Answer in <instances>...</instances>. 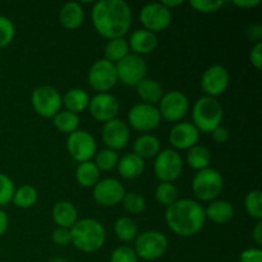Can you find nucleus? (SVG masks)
<instances>
[{
	"label": "nucleus",
	"instance_id": "32",
	"mask_svg": "<svg viewBox=\"0 0 262 262\" xmlns=\"http://www.w3.org/2000/svg\"><path fill=\"white\" fill-rule=\"evenodd\" d=\"M37 189L30 184H25V186H20L19 188L15 189L12 202L19 209H30L37 202Z\"/></svg>",
	"mask_w": 262,
	"mask_h": 262
},
{
	"label": "nucleus",
	"instance_id": "38",
	"mask_svg": "<svg viewBox=\"0 0 262 262\" xmlns=\"http://www.w3.org/2000/svg\"><path fill=\"white\" fill-rule=\"evenodd\" d=\"M15 36V26L8 17L0 15V49L10 45Z\"/></svg>",
	"mask_w": 262,
	"mask_h": 262
},
{
	"label": "nucleus",
	"instance_id": "39",
	"mask_svg": "<svg viewBox=\"0 0 262 262\" xmlns=\"http://www.w3.org/2000/svg\"><path fill=\"white\" fill-rule=\"evenodd\" d=\"M14 192L15 186L12 179L5 174L0 173V206H5L12 202Z\"/></svg>",
	"mask_w": 262,
	"mask_h": 262
},
{
	"label": "nucleus",
	"instance_id": "29",
	"mask_svg": "<svg viewBox=\"0 0 262 262\" xmlns=\"http://www.w3.org/2000/svg\"><path fill=\"white\" fill-rule=\"evenodd\" d=\"M210 163H211V152L206 146L196 145L188 150L187 164L194 170L200 171L210 168Z\"/></svg>",
	"mask_w": 262,
	"mask_h": 262
},
{
	"label": "nucleus",
	"instance_id": "9",
	"mask_svg": "<svg viewBox=\"0 0 262 262\" xmlns=\"http://www.w3.org/2000/svg\"><path fill=\"white\" fill-rule=\"evenodd\" d=\"M118 81L125 86L136 87L147 74V64L143 56L137 54H129L123 60L115 64Z\"/></svg>",
	"mask_w": 262,
	"mask_h": 262
},
{
	"label": "nucleus",
	"instance_id": "48",
	"mask_svg": "<svg viewBox=\"0 0 262 262\" xmlns=\"http://www.w3.org/2000/svg\"><path fill=\"white\" fill-rule=\"evenodd\" d=\"M9 227V217H8L7 212L4 210L0 209V237L5 234Z\"/></svg>",
	"mask_w": 262,
	"mask_h": 262
},
{
	"label": "nucleus",
	"instance_id": "34",
	"mask_svg": "<svg viewBox=\"0 0 262 262\" xmlns=\"http://www.w3.org/2000/svg\"><path fill=\"white\" fill-rule=\"evenodd\" d=\"M155 197L159 204L165 207H169L179 200L178 188L173 183L160 182V184L155 189Z\"/></svg>",
	"mask_w": 262,
	"mask_h": 262
},
{
	"label": "nucleus",
	"instance_id": "20",
	"mask_svg": "<svg viewBox=\"0 0 262 262\" xmlns=\"http://www.w3.org/2000/svg\"><path fill=\"white\" fill-rule=\"evenodd\" d=\"M128 45L130 50L135 51L133 54L142 56L145 54L152 53L158 48V37H156V33L141 28L130 33Z\"/></svg>",
	"mask_w": 262,
	"mask_h": 262
},
{
	"label": "nucleus",
	"instance_id": "51",
	"mask_svg": "<svg viewBox=\"0 0 262 262\" xmlns=\"http://www.w3.org/2000/svg\"><path fill=\"white\" fill-rule=\"evenodd\" d=\"M50 262H67V261L61 257H55V258H53Z\"/></svg>",
	"mask_w": 262,
	"mask_h": 262
},
{
	"label": "nucleus",
	"instance_id": "3",
	"mask_svg": "<svg viewBox=\"0 0 262 262\" xmlns=\"http://www.w3.org/2000/svg\"><path fill=\"white\" fill-rule=\"evenodd\" d=\"M72 245L77 250L86 253H94L101 250L106 241V230L96 219L84 217L78 219L71 228Z\"/></svg>",
	"mask_w": 262,
	"mask_h": 262
},
{
	"label": "nucleus",
	"instance_id": "33",
	"mask_svg": "<svg viewBox=\"0 0 262 262\" xmlns=\"http://www.w3.org/2000/svg\"><path fill=\"white\" fill-rule=\"evenodd\" d=\"M53 124L59 132L61 133H73L78 129L79 127V117L78 114L64 110L59 112L55 117L53 118Z\"/></svg>",
	"mask_w": 262,
	"mask_h": 262
},
{
	"label": "nucleus",
	"instance_id": "5",
	"mask_svg": "<svg viewBox=\"0 0 262 262\" xmlns=\"http://www.w3.org/2000/svg\"><path fill=\"white\" fill-rule=\"evenodd\" d=\"M223 189L224 179L216 169L207 168L197 171L192 181V192L200 201H215L222 194Z\"/></svg>",
	"mask_w": 262,
	"mask_h": 262
},
{
	"label": "nucleus",
	"instance_id": "1",
	"mask_svg": "<svg viewBox=\"0 0 262 262\" xmlns=\"http://www.w3.org/2000/svg\"><path fill=\"white\" fill-rule=\"evenodd\" d=\"M91 18L97 33L107 40L124 37L133 20L132 9L124 0H100L95 3Z\"/></svg>",
	"mask_w": 262,
	"mask_h": 262
},
{
	"label": "nucleus",
	"instance_id": "26",
	"mask_svg": "<svg viewBox=\"0 0 262 262\" xmlns=\"http://www.w3.org/2000/svg\"><path fill=\"white\" fill-rule=\"evenodd\" d=\"M138 97L143 101V104L155 105L159 104L161 97L164 96V90L158 81L152 78H145L136 86Z\"/></svg>",
	"mask_w": 262,
	"mask_h": 262
},
{
	"label": "nucleus",
	"instance_id": "46",
	"mask_svg": "<svg viewBox=\"0 0 262 262\" xmlns=\"http://www.w3.org/2000/svg\"><path fill=\"white\" fill-rule=\"evenodd\" d=\"M248 37L251 40L256 41V42H261V37H262V26L258 25V23H255V25L250 26L247 31Z\"/></svg>",
	"mask_w": 262,
	"mask_h": 262
},
{
	"label": "nucleus",
	"instance_id": "45",
	"mask_svg": "<svg viewBox=\"0 0 262 262\" xmlns=\"http://www.w3.org/2000/svg\"><path fill=\"white\" fill-rule=\"evenodd\" d=\"M211 137L214 140V142L222 145V143H225L229 140V130L225 127H223V125H219V127H216L211 132Z\"/></svg>",
	"mask_w": 262,
	"mask_h": 262
},
{
	"label": "nucleus",
	"instance_id": "36",
	"mask_svg": "<svg viewBox=\"0 0 262 262\" xmlns=\"http://www.w3.org/2000/svg\"><path fill=\"white\" fill-rule=\"evenodd\" d=\"M119 161V154L110 148H105L95 155V165L99 168L100 171H109L118 165Z\"/></svg>",
	"mask_w": 262,
	"mask_h": 262
},
{
	"label": "nucleus",
	"instance_id": "8",
	"mask_svg": "<svg viewBox=\"0 0 262 262\" xmlns=\"http://www.w3.org/2000/svg\"><path fill=\"white\" fill-rule=\"evenodd\" d=\"M33 110L43 118H54L63 106L61 95L53 86H38L31 96Z\"/></svg>",
	"mask_w": 262,
	"mask_h": 262
},
{
	"label": "nucleus",
	"instance_id": "47",
	"mask_svg": "<svg viewBox=\"0 0 262 262\" xmlns=\"http://www.w3.org/2000/svg\"><path fill=\"white\" fill-rule=\"evenodd\" d=\"M233 4L238 8H242V9H251V8L260 5L261 0H234Z\"/></svg>",
	"mask_w": 262,
	"mask_h": 262
},
{
	"label": "nucleus",
	"instance_id": "50",
	"mask_svg": "<svg viewBox=\"0 0 262 262\" xmlns=\"http://www.w3.org/2000/svg\"><path fill=\"white\" fill-rule=\"evenodd\" d=\"M163 5H165L168 9H173V8L176 7H179V5L183 4V0H165V2L161 3Z\"/></svg>",
	"mask_w": 262,
	"mask_h": 262
},
{
	"label": "nucleus",
	"instance_id": "49",
	"mask_svg": "<svg viewBox=\"0 0 262 262\" xmlns=\"http://www.w3.org/2000/svg\"><path fill=\"white\" fill-rule=\"evenodd\" d=\"M252 237H253V241L256 242V245L257 246H261L262 245V222L256 223L255 228H253L252 230Z\"/></svg>",
	"mask_w": 262,
	"mask_h": 262
},
{
	"label": "nucleus",
	"instance_id": "7",
	"mask_svg": "<svg viewBox=\"0 0 262 262\" xmlns=\"http://www.w3.org/2000/svg\"><path fill=\"white\" fill-rule=\"evenodd\" d=\"M183 168L184 164L181 154L170 148L160 151L154 163L156 178L165 183H173L174 181H177L183 173Z\"/></svg>",
	"mask_w": 262,
	"mask_h": 262
},
{
	"label": "nucleus",
	"instance_id": "42",
	"mask_svg": "<svg viewBox=\"0 0 262 262\" xmlns=\"http://www.w3.org/2000/svg\"><path fill=\"white\" fill-rule=\"evenodd\" d=\"M51 239L55 243L56 246H67L69 243H72L71 238V229H66V228H56L53 232V235H51Z\"/></svg>",
	"mask_w": 262,
	"mask_h": 262
},
{
	"label": "nucleus",
	"instance_id": "41",
	"mask_svg": "<svg viewBox=\"0 0 262 262\" xmlns=\"http://www.w3.org/2000/svg\"><path fill=\"white\" fill-rule=\"evenodd\" d=\"M110 262H138L135 250L129 246H119L113 251Z\"/></svg>",
	"mask_w": 262,
	"mask_h": 262
},
{
	"label": "nucleus",
	"instance_id": "13",
	"mask_svg": "<svg viewBox=\"0 0 262 262\" xmlns=\"http://www.w3.org/2000/svg\"><path fill=\"white\" fill-rule=\"evenodd\" d=\"M140 20L145 30L150 32H161L171 23V10L161 3H148L140 12Z\"/></svg>",
	"mask_w": 262,
	"mask_h": 262
},
{
	"label": "nucleus",
	"instance_id": "27",
	"mask_svg": "<svg viewBox=\"0 0 262 262\" xmlns=\"http://www.w3.org/2000/svg\"><path fill=\"white\" fill-rule=\"evenodd\" d=\"M61 99H63V105L68 112L78 114L89 109L91 97L89 92L84 91L83 89H71L66 92L64 96H61Z\"/></svg>",
	"mask_w": 262,
	"mask_h": 262
},
{
	"label": "nucleus",
	"instance_id": "30",
	"mask_svg": "<svg viewBox=\"0 0 262 262\" xmlns=\"http://www.w3.org/2000/svg\"><path fill=\"white\" fill-rule=\"evenodd\" d=\"M129 45H128V41L124 37L120 38H113L109 40V42L105 46V58L107 61L113 64L119 63L120 60L125 58L127 55H129Z\"/></svg>",
	"mask_w": 262,
	"mask_h": 262
},
{
	"label": "nucleus",
	"instance_id": "37",
	"mask_svg": "<svg viewBox=\"0 0 262 262\" xmlns=\"http://www.w3.org/2000/svg\"><path fill=\"white\" fill-rule=\"evenodd\" d=\"M123 207L127 212L133 215L141 214L146 209V200L142 194L137 192H125L124 197L122 200Z\"/></svg>",
	"mask_w": 262,
	"mask_h": 262
},
{
	"label": "nucleus",
	"instance_id": "17",
	"mask_svg": "<svg viewBox=\"0 0 262 262\" xmlns=\"http://www.w3.org/2000/svg\"><path fill=\"white\" fill-rule=\"evenodd\" d=\"M101 136L102 141L107 146V148L118 152L119 150H123V148L127 147V145L129 143V127L122 119L115 118V119L105 123L104 127H102Z\"/></svg>",
	"mask_w": 262,
	"mask_h": 262
},
{
	"label": "nucleus",
	"instance_id": "21",
	"mask_svg": "<svg viewBox=\"0 0 262 262\" xmlns=\"http://www.w3.org/2000/svg\"><path fill=\"white\" fill-rule=\"evenodd\" d=\"M84 20V10L77 2H68L59 12V22L67 30H77Z\"/></svg>",
	"mask_w": 262,
	"mask_h": 262
},
{
	"label": "nucleus",
	"instance_id": "19",
	"mask_svg": "<svg viewBox=\"0 0 262 262\" xmlns=\"http://www.w3.org/2000/svg\"><path fill=\"white\" fill-rule=\"evenodd\" d=\"M200 132L192 123H177L169 133V142L178 150H189L199 143Z\"/></svg>",
	"mask_w": 262,
	"mask_h": 262
},
{
	"label": "nucleus",
	"instance_id": "35",
	"mask_svg": "<svg viewBox=\"0 0 262 262\" xmlns=\"http://www.w3.org/2000/svg\"><path fill=\"white\" fill-rule=\"evenodd\" d=\"M262 192L260 189H252L246 194L245 199V207L247 214L250 215L252 219H256L260 222L262 219Z\"/></svg>",
	"mask_w": 262,
	"mask_h": 262
},
{
	"label": "nucleus",
	"instance_id": "16",
	"mask_svg": "<svg viewBox=\"0 0 262 262\" xmlns=\"http://www.w3.org/2000/svg\"><path fill=\"white\" fill-rule=\"evenodd\" d=\"M229 82V72L225 67L219 66V64L209 67L201 77V87L206 96L215 97V99L227 91Z\"/></svg>",
	"mask_w": 262,
	"mask_h": 262
},
{
	"label": "nucleus",
	"instance_id": "11",
	"mask_svg": "<svg viewBox=\"0 0 262 262\" xmlns=\"http://www.w3.org/2000/svg\"><path fill=\"white\" fill-rule=\"evenodd\" d=\"M89 83L99 94L109 92L117 84L118 76L115 64L110 63L106 59H100L95 61L89 71Z\"/></svg>",
	"mask_w": 262,
	"mask_h": 262
},
{
	"label": "nucleus",
	"instance_id": "10",
	"mask_svg": "<svg viewBox=\"0 0 262 262\" xmlns=\"http://www.w3.org/2000/svg\"><path fill=\"white\" fill-rule=\"evenodd\" d=\"M67 148L69 155L79 164L91 161L97 152V145L94 136L84 129H77L68 136Z\"/></svg>",
	"mask_w": 262,
	"mask_h": 262
},
{
	"label": "nucleus",
	"instance_id": "28",
	"mask_svg": "<svg viewBox=\"0 0 262 262\" xmlns=\"http://www.w3.org/2000/svg\"><path fill=\"white\" fill-rule=\"evenodd\" d=\"M100 176H101V171L95 165L94 161L81 163L77 166L76 179L78 184H81L84 188H94L100 181Z\"/></svg>",
	"mask_w": 262,
	"mask_h": 262
},
{
	"label": "nucleus",
	"instance_id": "18",
	"mask_svg": "<svg viewBox=\"0 0 262 262\" xmlns=\"http://www.w3.org/2000/svg\"><path fill=\"white\" fill-rule=\"evenodd\" d=\"M89 110L90 114L95 119L106 123L117 118L120 110V105L114 95L105 92V94H96L90 100Z\"/></svg>",
	"mask_w": 262,
	"mask_h": 262
},
{
	"label": "nucleus",
	"instance_id": "12",
	"mask_svg": "<svg viewBox=\"0 0 262 262\" xmlns=\"http://www.w3.org/2000/svg\"><path fill=\"white\" fill-rule=\"evenodd\" d=\"M128 122L133 129L138 132H151L160 125L161 115L158 106L140 102L130 107Z\"/></svg>",
	"mask_w": 262,
	"mask_h": 262
},
{
	"label": "nucleus",
	"instance_id": "40",
	"mask_svg": "<svg viewBox=\"0 0 262 262\" xmlns=\"http://www.w3.org/2000/svg\"><path fill=\"white\" fill-rule=\"evenodd\" d=\"M189 5L200 13H216L224 5L223 0H191Z\"/></svg>",
	"mask_w": 262,
	"mask_h": 262
},
{
	"label": "nucleus",
	"instance_id": "23",
	"mask_svg": "<svg viewBox=\"0 0 262 262\" xmlns=\"http://www.w3.org/2000/svg\"><path fill=\"white\" fill-rule=\"evenodd\" d=\"M206 219H210L215 224H227L234 217V207L227 200H215L205 209Z\"/></svg>",
	"mask_w": 262,
	"mask_h": 262
},
{
	"label": "nucleus",
	"instance_id": "43",
	"mask_svg": "<svg viewBox=\"0 0 262 262\" xmlns=\"http://www.w3.org/2000/svg\"><path fill=\"white\" fill-rule=\"evenodd\" d=\"M241 262H262V251L260 248H246L241 252Z\"/></svg>",
	"mask_w": 262,
	"mask_h": 262
},
{
	"label": "nucleus",
	"instance_id": "2",
	"mask_svg": "<svg viewBox=\"0 0 262 262\" xmlns=\"http://www.w3.org/2000/svg\"><path fill=\"white\" fill-rule=\"evenodd\" d=\"M165 222L169 229L181 237H192L200 233L206 222L205 207L199 201L182 199L166 207Z\"/></svg>",
	"mask_w": 262,
	"mask_h": 262
},
{
	"label": "nucleus",
	"instance_id": "6",
	"mask_svg": "<svg viewBox=\"0 0 262 262\" xmlns=\"http://www.w3.org/2000/svg\"><path fill=\"white\" fill-rule=\"evenodd\" d=\"M168 238L158 230H147L137 235L135 239V250L138 260L156 261L168 251Z\"/></svg>",
	"mask_w": 262,
	"mask_h": 262
},
{
	"label": "nucleus",
	"instance_id": "31",
	"mask_svg": "<svg viewBox=\"0 0 262 262\" xmlns=\"http://www.w3.org/2000/svg\"><path fill=\"white\" fill-rule=\"evenodd\" d=\"M114 233L124 243L133 242L138 235L137 223L128 216H122L114 223Z\"/></svg>",
	"mask_w": 262,
	"mask_h": 262
},
{
	"label": "nucleus",
	"instance_id": "25",
	"mask_svg": "<svg viewBox=\"0 0 262 262\" xmlns=\"http://www.w3.org/2000/svg\"><path fill=\"white\" fill-rule=\"evenodd\" d=\"M161 151V143L156 136L145 133L140 136L133 143V154L140 156L141 159H152L158 156Z\"/></svg>",
	"mask_w": 262,
	"mask_h": 262
},
{
	"label": "nucleus",
	"instance_id": "4",
	"mask_svg": "<svg viewBox=\"0 0 262 262\" xmlns=\"http://www.w3.org/2000/svg\"><path fill=\"white\" fill-rule=\"evenodd\" d=\"M193 125L199 132L211 133L216 127L222 125L224 119V109L215 97H200L192 110Z\"/></svg>",
	"mask_w": 262,
	"mask_h": 262
},
{
	"label": "nucleus",
	"instance_id": "44",
	"mask_svg": "<svg viewBox=\"0 0 262 262\" xmlns=\"http://www.w3.org/2000/svg\"><path fill=\"white\" fill-rule=\"evenodd\" d=\"M250 61L256 69L262 68V42H256L250 51Z\"/></svg>",
	"mask_w": 262,
	"mask_h": 262
},
{
	"label": "nucleus",
	"instance_id": "22",
	"mask_svg": "<svg viewBox=\"0 0 262 262\" xmlns=\"http://www.w3.org/2000/svg\"><path fill=\"white\" fill-rule=\"evenodd\" d=\"M51 215L58 228H66V229H71L78 220V211L76 206L69 201L56 202L54 205Z\"/></svg>",
	"mask_w": 262,
	"mask_h": 262
},
{
	"label": "nucleus",
	"instance_id": "14",
	"mask_svg": "<svg viewBox=\"0 0 262 262\" xmlns=\"http://www.w3.org/2000/svg\"><path fill=\"white\" fill-rule=\"evenodd\" d=\"M159 113L168 122H181L189 110V101L181 91H169L164 94L159 102Z\"/></svg>",
	"mask_w": 262,
	"mask_h": 262
},
{
	"label": "nucleus",
	"instance_id": "15",
	"mask_svg": "<svg viewBox=\"0 0 262 262\" xmlns=\"http://www.w3.org/2000/svg\"><path fill=\"white\" fill-rule=\"evenodd\" d=\"M124 194V186L115 178L100 179L92 191L95 201L104 207L117 206L122 202Z\"/></svg>",
	"mask_w": 262,
	"mask_h": 262
},
{
	"label": "nucleus",
	"instance_id": "24",
	"mask_svg": "<svg viewBox=\"0 0 262 262\" xmlns=\"http://www.w3.org/2000/svg\"><path fill=\"white\" fill-rule=\"evenodd\" d=\"M118 171L124 179H137L145 171V160L136 154H125L118 161Z\"/></svg>",
	"mask_w": 262,
	"mask_h": 262
}]
</instances>
